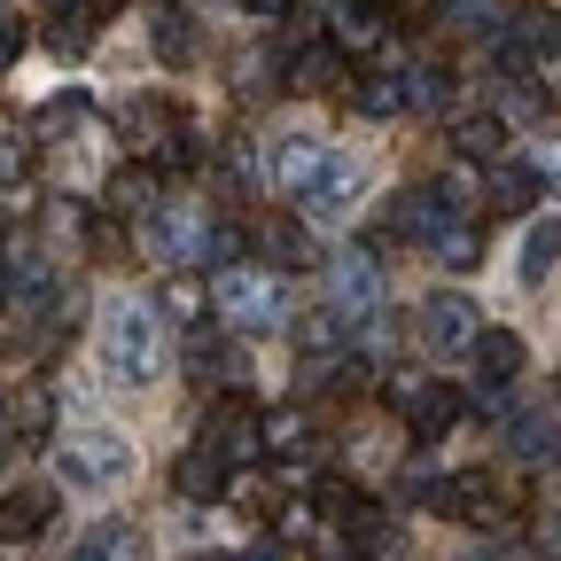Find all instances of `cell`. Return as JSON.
Here are the masks:
<instances>
[{
	"label": "cell",
	"instance_id": "obj_31",
	"mask_svg": "<svg viewBox=\"0 0 561 561\" xmlns=\"http://www.w3.org/2000/svg\"><path fill=\"white\" fill-rule=\"evenodd\" d=\"M87 24H94L87 9H62L55 32H47V47H55V55H87Z\"/></svg>",
	"mask_w": 561,
	"mask_h": 561
},
{
	"label": "cell",
	"instance_id": "obj_21",
	"mask_svg": "<svg viewBox=\"0 0 561 561\" xmlns=\"http://www.w3.org/2000/svg\"><path fill=\"white\" fill-rule=\"evenodd\" d=\"M257 445L265 453H312V421L305 413H265L257 421Z\"/></svg>",
	"mask_w": 561,
	"mask_h": 561
},
{
	"label": "cell",
	"instance_id": "obj_43",
	"mask_svg": "<svg viewBox=\"0 0 561 561\" xmlns=\"http://www.w3.org/2000/svg\"><path fill=\"white\" fill-rule=\"evenodd\" d=\"M0 305H9V265H0Z\"/></svg>",
	"mask_w": 561,
	"mask_h": 561
},
{
	"label": "cell",
	"instance_id": "obj_6",
	"mask_svg": "<svg viewBox=\"0 0 561 561\" xmlns=\"http://www.w3.org/2000/svg\"><path fill=\"white\" fill-rule=\"evenodd\" d=\"M390 234H405V242H445V234H453L445 187H405V195L390 203Z\"/></svg>",
	"mask_w": 561,
	"mask_h": 561
},
{
	"label": "cell",
	"instance_id": "obj_44",
	"mask_svg": "<svg viewBox=\"0 0 561 561\" xmlns=\"http://www.w3.org/2000/svg\"><path fill=\"white\" fill-rule=\"evenodd\" d=\"M0 234H9V210H0Z\"/></svg>",
	"mask_w": 561,
	"mask_h": 561
},
{
	"label": "cell",
	"instance_id": "obj_25",
	"mask_svg": "<svg viewBox=\"0 0 561 561\" xmlns=\"http://www.w3.org/2000/svg\"><path fill=\"white\" fill-rule=\"evenodd\" d=\"M234 257H242V227H219V219H203V250H195V265L227 273Z\"/></svg>",
	"mask_w": 561,
	"mask_h": 561
},
{
	"label": "cell",
	"instance_id": "obj_7",
	"mask_svg": "<svg viewBox=\"0 0 561 561\" xmlns=\"http://www.w3.org/2000/svg\"><path fill=\"white\" fill-rule=\"evenodd\" d=\"M421 328H430V343H437V351H476V335H483L476 297H460V289H437L430 305H421Z\"/></svg>",
	"mask_w": 561,
	"mask_h": 561
},
{
	"label": "cell",
	"instance_id": "obj_29",
	"mask_svg": "<svg viewBox=\"0 0 561 561\" xmlns=\"http://www.w3.org/2000/svg\"><path fill=\"white\" fill-rule=\"evenodd\" d=\"M445 16H453V32H500V0H445Z\"/></svg>",
	"mask_w": 561,
	"mask_h": 561
},
{
	"label": "cell",
	"instance_id": "obj_12",
	"mask_svg": "<svg viewBox=\"0 0 561 561\" xmlns=\"http://www.w3.org/2000/svg\"><path fill=\"white\" fill-rule=\"evenodd\" d=\"M55 523V491L47 483H16V491H0V538H39Z\"/></svg>",
	"mask_w": 561,
	"mask_h": 561
},
{
	"label": "cell",
	"instance_id": "obj_30",
	"mask_svg": "<svg viewBox=\"0 0 561 561\" xmlns=\"http://www.w3.org/2000/svg\"><path fill=\"white\" fill-rule=\"evenodd\" d=\"M297 343H305V351L343 343V312H335V305H328V312H305V320H297Z\"/></svg>",
	"mask_w": 561,
	"mask_h": 561
},
{
	"label": "cell",
	"instance_id": "obj_5",
	"mask_svg": "<svg viewBox=\"0 0 561 561\" xmlns=\"http://www.w3.org/2000/svg\"><path fill=\"white\" fill-rule=\"evenodd\" d=\"M140 242H149L164 265H195V250H203V227H195V210H180V203H149L140 210Z\"/></svg>",
	"mask_w": 561,
	"mask_h": 561
},
{
	"label": "cell",
	"instance_id": "obj_17",
	"mask_svg": "<svg viewBox=\"0 0 561 561\" xmlns=\"http://www.w3.org/2000/svg\"><path fill=\"white\" fill-rule=\"evenodd\" d=\"M453 149H460L468 164H491V157L507 149V125L491 117V110H476V117H460V133H453Z\"/></svg>",
	"mask_w": 561,
	"mask_h": 561
},
{
	"label": "cell",
	"instance_id": "obj_37",
	"mask_svg": "<svg viewBox=\"0 0 561 561\" xmlns=\"http://www.w3.org/2000/svg\"><path fill=\"white\" fill-rule=\"evenodd\" d=\"M242 9H250V16H289L297 0H242Z\"/></svg>",
	"mask_w": 561,
	"mask_h": 561
},
{
	"label": "cell",
	"instance_id": "obj_41",
	"mask_svg": "<svg viewBox=\"0 0 561 561\" xmlns=\"http://www.w3.org/2000/svg\"><path fill=\"white\" fill-rule=\"evenodd\" d=\"M312 561H351V553H335V546H320V553H312Z\"/></svg>",
	"mask_w": 561,
	"mask_h": 561
},
{
	"label": "cell",
	"instance_id": "obj_40",
	"mask_svg": "<svg viewBox=\"0 0 561 561\" xmlns=\"http://www.w3.org/2000/svg\"><path fill=\"white\" fill-rule=\"evenodd\" d=\"M234 561H289L280 546H250V553H234Z\"/></svg>",
	"mask_w": 561,
	"mask_h": 561
},
{
	"label": "cell",
	"instance_id": "obj_8",
	"mask_svg": "<svg viewBox=\"0 0 561 561\" xmlns=\"http://www.w3.org/2000/svg\"><path fill=\"white\" fill-rule=\"evenodd\" d=\"M367 187V164L359 157H343V149H328V164L312 172V187H305V210L312 219H343V203Z\"/></svg>",
	"mask_w": 561,
	"mask_h": 561
},
{
	"label": "cell",
	"instance_id": "obj_46",
	"mask_svg": "<svg viewBox=\"0 0 561 561\" xmlns=\"http://www.w3.org/2000/svg\"><path fill=\"white\" fill-rule=\"evenodd\" d=\"M359 9H382V0H359Z\"/></svg>",
	"mask_w": 561,
	"mask_h": 561
},
{
	"label": "cell",
	"instance_id": "obj_23",
	"mask_svg": "<svg viewBox=\"0 0 561 561\" xmlns=\"http://www.w3.org/2000/svg\"><path fill=\"white\" fill-rule=\"evenodd\" d=\"M187 367L210 382V375H227V382H242V351H227V343H210V335H187Z\"/></svg>",
	"mask_w": 561,
	"mask_h": 561
},
{
	"label": "cell",
	"instance_id": "obj_35",
	"mask_svg": "<svg viewBox=\"0 0 561 561\" xmlns=\"http://www.w3.org/2000/svg\"><path fill=\"white\" fill-rule=\"evenodd\" d=\"M24 180V149H16V133H0V187Z\"/></svg>",
	"mask_w": 561,
	"mask_h": 561
},
{
	"label": "cell",
	"instance_id": "obj_33",
	"mask_svg": "<svg viewBox=\"0 0 561 561\" xmlns=\"http://www.w3.org/2000/svg\"><path fill=\"white\" fill-rule=\"evenodd\" d=\"M110 210H125V219H140V210H149V172H125V180L110 187Z\"/></svg>",
	"mask_w": 561,
	"mask_h": 561
},
{
	"label": "cell",
	"instance_id": "obj_9",
	"mask_svg": "<svg viewBox=\"0 0 561 561\" xmlns=\"http://www.w3.org/2000/svg\"><path fill=\"white\" fill-rule=\"evenodd\" d=\"M530 55H561V16H553V9H515V16H507L500 62H507V70H530Z\"/></svg>",
	"mask_w": 561,
	"mask_h": 561
},
{
	"label": "cell",
	"instance_id": "obj_32",
	"mask_svg": "<svg viewBox=\"0 0 561 561\" xmlns=\"http://www.w3.org/2000/svg\"><path fill=\"white\" fill-rule=\"evenodd\" d=\"M437 257H445V265H453V273H468V265H476V257H483V234H476V227H453V234H445V242H437Z\"/></svg>",
	"mask_w": 561,
	"mask_h": 561
},
{
	"label": "cell",
	"instance_id": "obj_3",
	"mask_svg": "<svg viewBox=\"0 0 561 561\" xmlns=\"http://www.w3.org/2000/svg\"><path fill=\"white\" fill-rule=\"evenodd\" d=\"M62 476L87 483V491H117V483L133 476V445H125L117 430H87V437L62 445Z\"/></svg>",
	"mask_w": 561,
	"mask_h": 561
},
{
	"label": "cell",
	"instance_id": "obj_4",
	"mask_svg": "<svg viewBox=\"0 0 561 561\" xmlns=\"http://www.w3.org/2000/svg\"><path fill=\"white\" fill-rule=\"evenodd\" d=\"M398 413H405V430L421 445H437L453 421L468 413V390H453V382H398Z\"/></svg>",
	"mask_w": 561,
	"mask_h": 561
},
{
	"label": "cell",
	"instance_id": "obj_27",
	"mask_svg": "<svg viewBox=\"0 0 561 561\" xmlns=\"http://www.w3.org/2000/svg\"><path fill=\"white\" fill-rule=\"evenodd\" d=\"M149 39H157V55H164V62H187V55H195V32H187V16H180V9H164V16L149 24Z\"/></svg>",
	"mask_w": 561,
	"mask_h": 561
},
{
	"label": "cell",
	"instance_id": "obj_22",
	"mask_svg": "<svg viewBox=\"0 0 561 561\" xmlns=\"http://www.w3.org/2000/svg\"><path fill=\"white\" fill-rule=\"evenodd\" d=\"M405 110H453V70L445 62H421L405 79Z\"/></svg>",
	"mask_w": 561,
	"mask_h": 561
},
{
	"label": "cell",
	"instance_id": "obj_20",
	"mask_svg": "<svg viewBox=\"0 0 561 561\" xmlns=\"http://www.w3.org/2000/svg\"><path fill=\"white\" fill-rule=\"evenodd\" d=\"M328 47H335V55H367V47H382V16H375V9H343Z\"/></svg>",
	"mask_w": 561,
	"mask_h": 561
},
{
	"label": "cell",
	"instance_id": "obj_39",
	"mask_svg": "<svg viewBox=\"0 0 561 561\" xmlns=\"http://www.w3.org/2000/svg\"><path fill=\"white\" fill-rule=\"evenodd\" d=\"M546 102H561V55H546Z\"/></svg>",
	"mask_w": 561,
	"mask_h": 561
},
{
	"label": "cell",
	"instance_id": "obj_42",
	"mask_svg": "<svg viewBox=\"0 0 561 561\" xmlns=\"http://www.w3.org/2000/svg\"><path fill=\"white\" fill-rule=\"evenodd\" d=\"M476 561H523V553H476Z\"/></svg>",
	"mask_w": 561,
	"mask_h": 561
},
{
	"label": "cell",
	"instance_id": "obj_26",
	"mask_svg": "<svg viewBox=\"0 0 561 561\" xmlns=\"http://www.w3.org/2000/svg\"><path fill=\"white\" fill-rule=\"evenodd\" d=\"M553 445H561L553 413H523V421H515V453H523V460H553Z\"/></svg>",
	"mask_w": 561,
	"mask_h": 561
},
{
	"label": "cell",
	"instance_id": "obj_34",
	"mask_svg": "<svg viewBox=\"0 0 561 561\" xmlns=\"http://www.w3.org/2000/svg\"><path fill=\"white\" fill-rule=\"evenodd\" d=\"M359 382H367V359H343V367L320 375V390H335V398H343V390H359Z\"/></svg>",
	"mask_w": 561,
	"mask_h": 561
},
{
	"label": "cell",
	"instance_id": "obj_11",
	"mask_svg": "<svg viewBox=\"0 0 561 561\" xmlns=\"http://www.w3.org/2000/svg\"><path fill=\"white\" fill-rule=\"evenodd\" d=\"M79 561H157V546H149V530L133 515H110V523H94L79 538Z\"/></svg>",
	"mask_w": 561,
	"mask_h": 561
},
{
	"label": "cell",
	"instance_id": "obj_10",
	"mask_svg": "<svg viewBox=\"0 0 561 561\" xmlns=\"http://www.w3.org/2000/svg\"><path fill=\"white\" fill-rule=\"evenodd\" d=\"M320 164H328V149H320L312 133H280L273 149H265V180H273V187H289V195H305Z\"/></svg>",
	"mask_w": 561,
	"mask_h": 561
},
{
	"label": "cell",
	"instance_id": "obj_24",
	"mask_svg": "<svg viewBox=\"0 0 561 561\" xmlns=\"http://www.w3.org/2000/svg\"><path fill=\"white\" fill-rule=\"evenodd\" d=\"M491 203H500V210H530L538 203V172L530 164H500V172H491Z\"/></svg>",
	"mask_w": 561,
	"mask_h": 561
},
{
	"label": "cell",
	"instance_id": "obj_15",
	"mask_svg": "<svg viewBox=\"0 0 561 561\" xmlns=\"http://www.w3.org/2000/svg\"><path fill=\"white\" fill-rule=\"evenodd\" d=\"M227 483H234V460H227L219 445H210V437H203V445L180 460V491H187V500H219Z\"/></svg>",
	"mask_w": 561,
	"mask_h": 561
},
{
	"label": "cell",
	"instance_id": "obj_1",
	"mask_svg": "<svg viewBox=\"0 0 561 561\" xmlns=\"http://www.w3.org/2000/svg\"><path fill=\"white\" fill-rule=\"evenodd\" d=\"M102 359L125 390H149L164 367V320L140 305V297H110L102 305Z\"/></svg>",
	"mask_w": 561,
	"mask_h": 561
},
{
	"label": "cell",
	"instance_id": "obj_36",
	"mask_svg": "<svg viewBox=\"0 0 561 561\" xmlns=\"http://www.w3.org/2000/svg\"><path fill=\"white\" fill-rule=\"evenodd\" d=\"M16 55H24V24H0V70H9Z\"/></svg>",
	"mask_w": 561,
	"mask_h": 561
},
{
	"label": "cell",
	"instance_id": "obj_45",
	"mask_svg": "<svg viewBox=\"0 0 561 561\" xmlns=\"http://www.w3.org/2000/svg\"><path fill=\"white\" fill-rule=\"evenodd\" d=\"M0 24H9V0H0Z\"/></svg>",
	"mask_w": 561,
	"mask_h": 561
},
{
	"label": "cell",
	"instance_id": "obj_19",
	"mask_svg": "<svg viewBox=\"0 0 561 561\" xmlns=\"http://www.w3.org/2000/svg\"><path fill=\"white\" fill-rule=\"evenodd\" d=\"M553 265H561V219H538L523 234V280H546Z\"/></svg>",
	"mask_w": 561,
	"mask_h": 561
},
{
	"label": "cell",
	"instance_id": "obj_16",
	"mask_svg": "<svg viewBox=\"0 0 561 561\" xmlns=\"http://www.w3.org/2000/svg\"><path fill=\"white\" fill-rule=\"evenodd\" d=\"M335 79H343V55H335V47H297V55H289V87H297V94H328Z\"/></svg>",
	"mask_w": 561,
	"mask_h": 561
},
{
	"label": "cell",
	"instance_id": "obj_2",
	"mask_svg": "<svg viewBox=\"0 0 561 561\" xmlns=\"http://www.w3.org/2000/svg\"><path fill=\"white\" fill-rule=\"evenodd\" d=\"M210 305H219V320L234 335H280V320H289V289H280V273H265V265L210 273Z\"/></svg>",
	"mask_w": 561,
	"mask_h": 561
},
{
	"label": "cell",
	"instance_id": "obj_38",
	"mask_svg": "<svg viewBox=\"0 0 561 561\" xmlns=\"http://www.w3.org/2000/svg\"><path fill=\"white\" fill-rule=\"evenodd\" d=\"M538 538H546V553H561V507H553V515L538 523Z\"/></svg>",
	"mask_w": 561,
	"mask_h": 561
},
{
	"label": "cell",
	"instance_id": "obj_14",
	"mask_svg": "<svg viewBox=\"0 0 561 561\" xmlns=\"http://www.w3.org/2000/svg\"><path fill=\"white\" fill-rule=\"evenodd\" d=\"M476 375H483V390H507V382L523 375V335L483 328V335H476Z\"/></svg>",
	"mask_w": 561,
	"mask_h": 561
},
{
	"label": "cell",
	"instance_id": "obj_18",
	"mask_svg": "<svg viewBox=\"0 0 561 561\" xmlns=\"http://www.w3.org/2000/svg\"><path fill=\"white\" fill-rule=\"evenodd\" d=\"M351 102H359L367 117H398V110H405V79H390V70H367V79H351Z\"/></svg>",
	"mask_w": 561,
	"mask_h": 561
},
{
	"label": "cell",
	"instance_id": "obj_28",
	"mask_svg": "<svg viewBox=\"0 0 561 561\" xmlns=\"http://www.w3.org/2000/svg\"><path fill=\"white\" fill-rule=\"evenodd\" d=\"M55 297V273L32 257V265H9V305H47Z\"/></svg>",
	"mask_w": 561,
	"mask_h": 561
},
{
	"label": "cell",
	"instance_id": "obj_13",
	"mask_svg": "<svg viewBox=\"0 0 561 561\" xmlns=\"http://www.w3.org/2000/svg\"><path fill=\"white\" fill-rule=\"evenodd\" d=\"M375 297H382V273H375V257H367V250H351V257L328 273V305L351 320V312H367Z\"/></svg>",
	"mask_w": 561,
	"mask_h": 561
}]
</instances>
